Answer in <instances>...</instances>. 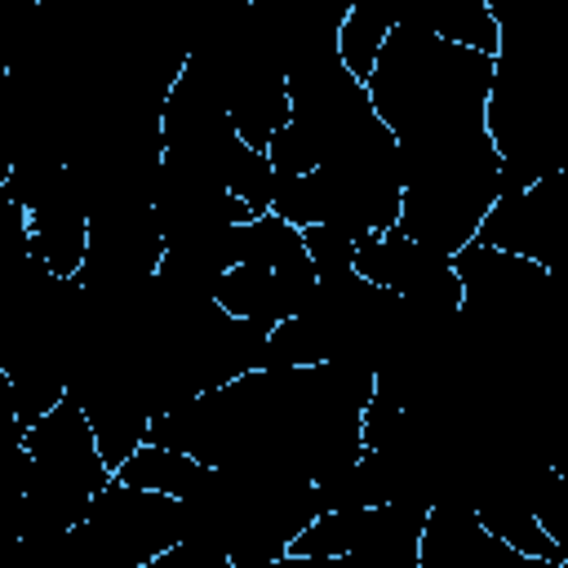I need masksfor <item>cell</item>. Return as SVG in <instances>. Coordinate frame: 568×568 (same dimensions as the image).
Here are the masks:
<instances>
[{"instance_id":"cell-1","label":"cell","mask_w":568,"mask_h":568,"mask_svg":"<svg viewBox=\"0 0 568 568\" xmlns=\"http://www.w3.org/2000/svg\"><path fill=\"white\" fill-rule=\"evenodd\" d=\"M564 231H568V191H564V169H555L532 186L497 195L479 217L475 240L528 257L555 275L564 257Z\"/></svg>"},{"instance_id":"cell-2","label":"cell","mask_w":568,"mask_h":568,"mask_svg":"<svg viewBox=\"0 0 568 568\" xmlns=\"http://www.w3.org/2000/svg\"><path fill=\"white\" fill-rule=\"evenodd\" d=\"M395 27H413L475 53L501 49V27L484 0H395Z\"/></svg>"},{"instance_id":"cell-3","label":"cell","mask_w":568,"mask_h":568,"mask_svg":"<svg viewBox=\"0 0 568 568\" xmlns=\"http://www.w3.org/2000/svg\"><path fill=\"white\" fill-rule=\"evenodd\" d=\"M115 479H124V484H133V488L169 493V497H178V501H191V497H200L204 484L213 479V466H204L200 457H191V453H182V448L142 439V444L115 466Z\"/></svg>"},{"instance_id":"cell-4","label":"cell","mask_w":568,"mask_h":568,"mask_svg":"<svg viewBox=\"0 0 568 568\" xmlns=\"http://www.w3.org/2000/svg\"><path fill=\"white\" fill-rule=\"evenodd\" d=\"M395 27V0H351L337 31H333V49H337V62L355 75V80H368L386 36Z\"/></svg>"},{"instance_id":"cell-5","label":"cell","mask_w":568,"mask_h":568,"mask_svg":"<svg viewBox=\"0 0 568 568\" xmlns=\"http://www.w3.org/2000/svg\"><path fill=\"white\" fill-rule=\"evenodd\" d=\"M359 244H364V240H355L351 231L328 226V222L302 226V248H306V257H311L315 271H346V266L355 262V248H359Z\"/></svg>"}]
</instances>
